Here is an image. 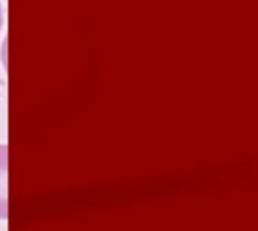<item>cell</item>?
Masks as SVG:
<instances>
[{
  "instance_id": "cell-1",
  "label": "cell",
  "mask_w": 258,
  "mask_h": 231,
  "mask_svg": "<svg viewBox=\"0 0 258 231\" xmlns=\"http://www.w3.org/2000/svg\"><path fill=\"white\" fill-rule=\"evenodd\" d=\"M0 219H8V147L0 145Z\"/></svg>"
},
{
  "instance_id": "cell-2",
  "label": "cell",
  "mask_w": 258,
  "mask_h": 231,
  "mask_svg": "<svg viewBox=\"0 0 258 231\" xmlns=\"http://www.w3.org/2000/svg\"><path fill=\"white\" fill-rule=\"evenodd\" d=\"M2 21H3V18H2V8H0V27H2Z\"/></svg>"
}]
</instances>
